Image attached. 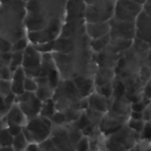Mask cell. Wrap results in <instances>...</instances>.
<instances>
[{
  "label": "cell",
  "instance_id": "4dcf8cb0",
  "mask_svg": "<svg viewBox=\"0 0 151 151\" xmlns=\"http://www.w3.org/2000/svg\"><path fill=\"white\" fill-rule=\"evenodd\" d=\"M134 148L137 151H151V144H150V141L146 140V139H139L136 142V144L134 146Z\"/></svg>",
  "mask_w": 151,
  "mask_h": 151
},
{
  "label": "cell",
  "instance_id": "7c38bea8",
  "mask_svg": "<svg viewBox=\"0 0 151 151\" xmlns=\"http://www.w3.org/2000/svg\"><path fill=\"white\" fill-rule=\"evenodd\" d=\"M86 33L85 19L65 21L61 26L59 37H75Z\"/></svg>",
  "mask_w": 151,
  "mask_h": 151
},
{
  "label": "cell",
  "instance_id": "9a60e30c",
  "mask_svg": "<svg viewBox=\"0 0 151 151\" xmlns=\"http://www.w3.org/2000/svg\"><path fill=\"white\" fill-rule=\"evenodd\" d=\"M87 102L88 108L101 113H106L109 109L110 99L101 95L97 92H93L87 97Z\"/></svg>",
  "mask_w": 151,
  "mask_h": 151
},
{
  "label": "cell",
  "instance_id": "9c48e42d",
  "mask_svg": "<svg viewBox=\"0 0 151 151\" xmlns=\"http://www.w3.org/2000/svg\"><path fill=\"white\" fill-rule=\"evenodd\" d=\"M41 77H45L48 79L50 85L55 89L60 79V74L54 60L52 58V52L42 53L41 57V70L40 75Z\"/></svg>",
  "mask_w": 151,
  "mask_h": 151
},
{
  "label": "cell",
  "instance_id": "8992f818",
  "mask_svg": "<svg viewBox=\"0 0 151 151\" xmlns=\"http://www.w3.org/2000/svg\"><path fill=\"white\" fill-rule=\"evenodd\" d=\"M15 102L18 104L27 120L31 119L39 116L40 109L42 107V101L37 97L35 93L23 92L22 94L17 95Z\"/></svg>",
  "mask_w": 151,
  "mask_h": 151
},
{
  "label": "cell",
  "instance_id": "f546056e",
  "mask_svg": "<svg viewBox=\"0 0 151 151\" xmlns=\"http://www.w3.org/2000/svg\"><path fill=\"white\" fill-rule=\"evenodd\" d=\"M10 93H12L11 80H4L0 78V95L5 97Z\"/></svg>",
  "mask_w": 151,
  "mask_h": 151
},
{
  "label": "cell",
  "instance_id": "ab89813d",
  "mask_svg": "<svg viewBox=\"0 0 151 151\" xmlns=\"http://www.w3.org/2000/svg\"><path fill=\"white\" fill-rule=\"evenodd\" d=\"M24 151H40V148H39V146H38V144H35V143H29Z\"/></svg>",
  "mask_w": 151,
  "mask_h": 151
},
{
  "label": "cell",
  "instance_id": "f6af8a7d",
  "mask_svg": "<svg viewBox=\"0 0 151 151\" xmlns=\"http://www.w3.org/2000/svg\"><path fill=\"white\" fill-rule=\"evenodd\" d=\"M147 124L151 127V120H150V121H148V122H147Z\"/></svg>",
  "mask_w": 151,
  "mask_h": 151
},
{
  "label": "cell",
  "instance_id": "ffe728a7",
  "mask_svg": "<svg viewBox=\"0 0 151 151\" xmlns=\"http://www.w3.org/2000/svg\"><path fill=\"white\" fill-rule=\"evenodd\" d=\"M55 111H56L55 104H54V101L52 98V99H49L45 101H43L39 116L46 117V118H50L54 114Z\"/></svg>",
  "mask_w": 151,
  "mask_h": 151
},
{
  "label": "cell",
  "instance_id": "3957f363",
  "mask_svg": "<svg viewBox=\"0 0 151 151\" xmlns=\"http://www.w3.org/2000/svg\"><path fill=\"white\" fill-rule=\"evenodd\" d=\"M52 128V124L49 118L37 116L27 121L22 132L29 143L40 144L50 138Z\"/></svg>",
  "mask_w": 151,
  "mask_h": 151
},
{
  "label": "cell",
  "instance_id": "b9f144b4",
  "mask_svg": "<svg viewBox=\"0 0 151 151\" xmlns=\"http://www.w3.org/2000/svg\"><path fill=\"white\" fill-rule=\"evenodd\" d=\"M6 127H7V124H6V118H5V116H1L0 117V130L6 128Z\"/></svg>",
  "mask_w": 151,
  "mask_h": 151
},
{
  "label": "cell",
  "instance_id": "83f0119b",
  "mask_svg": "<svg viewBox=\"0 0 151 151\" xmlns=\"http://www.w3.org/2000/svg\"><path fill=\"white\" fill-rule=\"evenodd\" d=\"M24 91L29 92V93H35L37 89V84L35 78L26 77L24 80Z\"/></svg>",
  "mask_w": 151,
  "mask_h": 151
},
{
  "label": "cell",
  "instance_id": "d6986e66",
  "mask_svg": "<svg viewBox=\"0 0 151 151\" xmlns=\"http://www.w3.org/2000/svg\"><path fill=\"white\" fill-rule=\"evenodd\" d=\"M109 42H110V35L109 33L99 38L92 39L90 42V47L94 53H99L109 45Z\"/></svg>",
  "mask_w": 151,
  "mask_h": 151
},
{
  "label": "cell",
  "instance_id": "8fae6325",
  "mask_svg": "<svg viewBox=\"0 0 151 151\" xmlns=\"http://www.w3.org/2000/svg\"><path fill=\"white\" fill-rule=\"evenodd\" d=\"M109 35L111 38L131 39L134 33L132 22L121 21L112 17L109 21Z\"/></svg>",
  "mask_w": 151,
  "mask_h": 151
},
{
  "label": "cell",
  "instance_id": "8d00e7d4",
  "mask_svg": "<svg viewBox=\"0 0 151 151\" xmlns=\"http://www.w3.org/2000/svg\"><path fill=\"white\" fill-rule=\"evenodd\" d=\"M12 106H9L5 99H4V96H1L0 95V116H4L9 110V109L11 108Z\"/></svg>",
  "mask_w": 151,
  "mask_h": 151
},
{
  "label": "cell",
  "instance_id": "d4e9b609",
  "mask_svg": "<svg viewBox=\"0 0 151 151\" xmlns=\"http://www.w3.org/2000/svg\"><path fill=\"white\" fill-rule=\"evenodd\" d=\"M96 92L98 93H100L101 95L110 99L113 95V85L111 84H107V85H103L101 86H95Z\"/></svg>",
  "mask_w": 151,
  "mask_h": 151
},
{
  "label": "cell",
  "instance_id": "ac0fdd59",
  "mask_svg": "<svg viewBox=\"0 0 151 151\" xmlns=\"http://www.w3.org/2000/svg\"><path fill=\"white\" fill-rule=\"evenodd\" d=\"M6 121L7 124H16L24 126L25 124L27 123V117L18 106V104L15 102L8 110V112L4 116Z\"/></svg>",
  "mask_w": 151,
  "mask_h": 151
},
{
  "label": "cell",
  "instance_id": "4316f807",
  "mask_svg": "<svg viewBox=\"0 0 151 151\" xmlns=\"http://www.w3.org/2000/svg\"><path fill=\"white\" fill-rule=\"evenodd\" d=\"M145 124H146V122H145L143 119H138V120H136V119H132V118H130V119L128 120L127 125H128L132 130L136 131V132H140L143 130V128H144V126H145Z\"/></svg>",
  "mask_w": 151,
  "mask_h": 151
},
{
  "label": "cell",
  "instance_id": "74e56055",
  "mask_svg": "<svg viewBox=\"0 0 151 151\" xmlns=\"http://www.w3.org/2000/svg\"><path fill=\"white\" fill-rule=\"evenodd\" d=\"M142 119L147 123L151 120V101L147 104L142 111Z\"/></svg>",
  "mask_w": 151,
  "mask_h": 151
},
{
  "label": "cell",
  "instance_id": "e0dca14e",
  "mask_svg": "<svg viewBox=\"0 0 151 151\" xmlns=\"http://www.w3.org/2000/svg\"><path fill=\"white\" fill-rule=\"evenodd\" d=\"M26 78L25 72L22 67L17 68L14 72L12 76V79H11V90L14 94L20 95L22 94L24 91V80Z\"/></svg>",
  "mask_w": 151,
  "mask_h": 151
},
{
  "label": "cell",
  "instance_id": "44dd1931",
  "mask_svg": "<svg viewBox=\"0 0 151 151\" xmlns=\"http://www.w3.org/2000/svg\"><path fill=\"white\" fill-rule=\"evenodd\" d=\"M29 144V142L28 141L25 135L22 132L18 135L14 137L12 147L14 149V151H24Z\"/></svg>",
  "mask_w": 151,
  "mask_h": 151
},
{
  "label": "cell",
  "instance_id": "f1b7e54d",
  "mask_svg": "<svg viewBox=\"0 0 151 151\" xmlns=\"http://www.w3.org/2000/svg\"><path fill=\"white\" fill-rule=\"evenodd\" d=\"M76 151H89V139L86 136H82L75 146Z\"/></svg>",
  "mask_w": 151,
  "mask_h": 151
},
{
  "label": "cell",
  "instance_id": "d6a6232c",
  "mask_svg": "<svg viewBox=\"0 0 151 151\" xmlns=\"http://www.w3.org/2000/svg\"><path fill=\"white\" fill-rule=\"evenodd\" d=\"M12 69L9 68V66H4L0 68V78L4 80H11L13 76Z\"/></svg>",
  "mask_w": 151,
  "mask_h": 151
},
{
  "label": "cell",
  "instance_id": "1f68e13d",
  "mask_svg": "<svg viewBox=\"0 0 151 151\" xmlns=\"http://www.w3.org/2000/svg\"><path fill=\"white\" fill-rule=\"evenodd\" d=\"M40 151H60L59 149H57L55 147V146L53 145V143L52 142V140L50 139V138L46 140H45L44 142L38 144Z\"/></svg>",
  "mask_w": 151,
  "mask_h": 151
},
{
  "label": "cell",
  "instance_id": "e575fe53",
  "mask_svg": "<svg viewBox=\"0 0 151 151\" xmlns=\"http://www.w3.org/2000/svg\"><path fill=\"white\" fill-rule=\"evenodd\" d=\"M139 135H140V139H146L151 142V127L147 124V123L145 124V126L143 130L140 132Z\"/></svg>",
  "mask_w": 151,
  "mask_h": 151
},
{
  "label": "cell",
  "instance_id": "4fadbf2b",
  "mask_svg": "<svg viewBox=\"0 0 151 151\" xmlns=\"http://www.w3.org/2000/svg\"><path fill=\"white\" fill-rule=\"evenodd\" d=\"M86 6L87 5L85 3L84 0H67L65 8V21L84 19Z\"/></svg>",
  "mask_w": 151,
  "mask_h": 151
},
{
  "label": "cell",
  "instance_id": "484cf974",
  "mask_svg": "<svg viewBox=\"0 0 151 151\" xmlns=\"http://www.w3.org/2000/svg\"><path fill=\"white\" fill-rule=\"evenodd\" d=\"M53 41L45 42V43H40V44H32L34 47L40 53H46V52H52L53 48Z\"/></svg>",
  "mask_w": 151,
  "mask_h": 151
},
{
  "label": "cell",
  "instance_id": "2e32d148",
  "mask_svg": "<svg viewBox=\"0 0 151 151\" xmlns=\"http://www.w3.org/2000/svg\"><path fill=\"white\" fill-rule=\"evenodd\" d=\"M109 30H110V27L109 22H94V23L86 22V33L91 40L99 38L101 37L109 34Z\"/></svg>",
  "mask_w": 151,
  "mask_h": 151
},
{
  "label": "cell",
  "instance_id": "60d3db41",
  "mask_svg": "<svg viewBox=\"0 0 151 151\" xmlns=\"http://www.w3.org/2000/svg\"><path fill=\"white\" fill-rule=\"evenodd\" d=\"M129 116H131L132 119H136V120H138V119H142V112H138V111H133V110H132V111L130 112V115H129Z\"/></svg>",
  "mask_w": 151,
  "mask_h": 151
},
{
  "label": "cell",
  "instance_id": "5bb4252c",
  "mask_svg": "<svg viewBox=\"0 0 151 151\" xmlns=\"http://www.w3.org/2000/svg\"><path fill=\"white\" fill-rule=\"evenodd\" d=\"M78 92L83 98H87L94 89L93 78L87 76H77L72 79Z\"/></svg>",
  "mask_w": 151,
  "mask_h": 151
},
{
  "label": "cell",
  "instance_id": "7bdbcfd3",
  "mask_svg": "<svg viewBox=\"0 0 151 151\" xmlns=\"http://www.w3.org/2000/svg\"><path fill=\"white\" fill-rule=\"evenodd\" d=\"M0 151H14L12 146H5V147H0Z\"/></svg>",
  "mask_w": 151,
  "mask_h": 151
},
{
  "label": "cell",
  "instance_id": "52a82bcc",
  "mask_svg": "<svg viewBox=\"0 0 151 151\" xmlns=\"http://www.w3.org/2000/svg\"><path fill=\"white\" fill-rule=\"evenodd\" d=\"M64 22L55 21L44 29L36 31H29L28 39L30 44H40L55 40L60 33L61 26Z\"/></svg>",
  "mask_w": 151,
  "mask_h": 151
},
{
  "label": "cell",
  "instance_id": "7402d4cb",
  "mask_svg": "<svg viewBox=\"0 0 151 151\" xmlns=\"http://www.w3.org/2000/svg\"><path fill=\"white\" fill-rule=\"evenodd\" d=\"M23 60V51L21 52H12V59L9 64V68L12 71H14L17 68L22 67Z\"/></svg>",
  "mask_w": 151,
  "mask_h": 151
},
{
  "label": "cell",
  "instance_id": "836d02e7",
  "mask_svg": "<svg viewBox=\"0 0 151 151\" xmlns=\"http://www.w3.org/2000/svg\"><path fill=\"white\" fill-rule=\"evenodd\" d=\"M6 128L8 129L9 132L14 137V136L18 135L19 133H21L22 132L23 126L20 125V124H7Z\"/></svg>",
  "mask_w": 151,
  "mask_h": 151
},
{
  "label": "cell",
  "instance_id": "7dc6e473",
  "mask_svg": "<svg viewBox=\"0 0 151 151\" xmlns=\"http://www.w3.org/2000/svg\"><path fill=\"white\" fill-rule=\"evenodd\" d=\"M0 117H1V116H0Z\"/></svg>",
  "mask_w": 151,
  "mask_h": 151
},
{
  "label": "cell",
  "instance_id": "ee69618b",
  "mask_svg": "<svg viewBox=\"0 0 151 151\" xmlns=\"http://www.w3.org/2000/svg\"><path fill=\"white\" fill-rule=\"evenodd\" d=\"M129 151H137V150H136V149H135L134 147H132V148H131V149H130Z\"/></svg>",
  "mask_w": 151,
  "mask_h": 151
},
{
  "label": "cell",
  "instance_id": "30bf717a",
  "mask_svg": "<svg viewBox=\"0 0 151 151\" xmlns=\"http://www.w3.org/2000/svg\"><path fill=\"white\" fill-rule=\"evenodd\" d=\"M50 139L60 151H76L73 146L66 128L65 124L62 125H53L52 128V133Z\"/></svg>",
  "mask_w": 151,
  "mask_h": 151
},
{
  "label": "cell",
  "instance_id": "f35d334b",
  "mask_svg": "<svg viewBox=\"0 0 151 151\" xmlns=\"http://www.w3.org/2000/svg\"><path fill=\"white\" fill-rule=\"evenodd\" d=\"M144 96H145V98H147L148 100H151V83L150 82H148L147 85L145 87Z\"/></svg>",
  "mask_w": 151,
  "mask_h": 151
},
{
  "label": "cell",
  "instance_id": "ba28073f",
  "mask_svg": "<svg viewBox=\"0 0 151 151\" xmlns=\"http://www.w3.org/2000/svg\"><path fill=\"white\" fill-rule=\"evenodd\" d=\"M139 11V5L132 0H117V2L115 3L114 18L121 21L132 22Z\"/></svg>",
  "mask_w": 151,
  "mask_h": 151
},
{
  "label": "cell",
  "instance_id": "bcb514c9",
  "mask_svg": "<svg viewBox=\"0 0 151 151\" xmlns=\"http://www.w3.org/2000/svg\"><path fill=\"white\" fill-rule=\"evenodd\" d=\"M22 1H23V2H26V1H27V0H22Z\"/></svg>",
  "mask_w": 151,
  "mask_h": 151
},
{
  "label": "cell",
  "instance_id": "d590c367",
  "mask_svg": "<svg viewBox=\"0 0 151 151\" xmlns=\"http://www.w3.org/2000/svg\"><path fill=\"white\" fill-rule=\"evenodd\" d=\"M12 49V43H10L6 38L0 37V52H9Z\"/></svg>",
  "mask_w": 151,
  "mask_h": 151
},
{
  "label": "cell",
  "instance_id": "6da1fadb",
  "mask_svg": "<svg viewBox=\"0 0 151 151\" xmlns=\"http://www.w3.org/2000/svg\"><path fill=\"white\" fill-rule=\"evenodd\" d=\"M67 0H27L25 27L29 31L45 28L52 22L65 21Z\"/></svg>",
  "mask_w": 151,
  "mask_h": 151
},
{
  "label": "cell",
  "instance_id": "277c9868",
  "mask_svg": "<svg viewBox=\"0 0 151 151\" xmlns=\"http://www.w3.org/2000/svg\"><path fill=\"white\" fill-rule=\"evenodd\" d=\"M115 1L108 0V1L86 6L85 12V22L89 23L109 22L114 14Z\"/></svg>",
  "mask_w": 151,
  "mask_h": 151
},
{
  "label": "cell",
  "instance_id": "cb8c5ba5",
  "mask_svg": "<svg viewBox=\"0 0 151 151\" xmlns=\"http://www.w3.org/2000/svg\"><path fill=\"white\" fill-rule=\"evenodd\" d=\"M29 45V39L28 37H22L19 39H17L15 42L12 44V52H21L24 51L25 48Z\"/></svg>",
  "mask_w": 151,
  "mask_h": 151
},
{
  "label": "cell",
  "instance_id": "5b68a950",
  "mask_svg": "<svg viewBox=\"0 0 151 151\" xmlns=\"http://www.w3.org/2000/svg\"><path fill=\"white\" fill-rule=\"evenodd\" d=\"M41 57L42 53L37 51L32 44H29L23 51V60L22 63V68L25 72L26 77L36 78L40 75Z\"/></svg>",
  "mask_w": 151,
  "mask_h": 151
},
{
  "label": "cell",
  "instance_id": "603a6c76",
  "mask_svg": "<svg viewBox=\"0 0 151 151\" xmlns=\"http://www.w3.org/2000/svg\"><path fill=\"white\" fill-rule=\"evenodd\" d=\"M14 136L9 132L7 128L0 130V147L12 146Z\"/></svg>",
  "mask_w": 151,
  "mask_h": 151
},
{
  "label": "cell",
  "instance_id": "7a4b0ae2",
  "mask_svg": "<svg viewBox=\"0 0 151 151\" xmlns=\"http://www.w3.org/2000/svg\"><path fill=\"white\" fill-rule=\"evenodd\" d=\"M25 15V2L22 0H0V21H2L0 37L12 44L24 37Z\"/></svg>",
  "mask_w": 151,
  "mask_h": 151
}]
</instances>
